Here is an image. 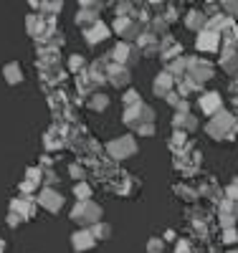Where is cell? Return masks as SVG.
Segmentation results:
<instances>
[{
  "mask_svg": "<svg viewBox=\"0 0 238 253\" xmlns=\"http://www.w3.org/2000/svg\"><path fill=\"white\" fill-rule=\"evenodd\" d=\"M152 23H155L152 28H155L157 33H160V31H165V18H155V20H152Z\"/></svg>",
  "mask_w": 238,
  "mask_h": 253,
  "instance_id": "25",
  "label": "cell"
},
{
  "mask_svg": "<svg viewBox=\"0 0 238 253\" xmlns=\"http://www.w3.org/2000/svg\"><path fill=\"white\" fill-rule=\"evenodd\" d=\"M117 33L127 41H140V23H135V20H129V18H117Z\"/></svg>",
  "mask_w": 238,
  "mask_h": 253,
  "instance_id": "3",
  "label": "cell"
},
{
  "mask_svg": "<svg viewBox=\"0 0 238 253\" xmlns=\"http://www.w3.org/2000/svg\"><path fill=\"white\" fill-rule=\"evenodd\" d=\"M137 46H140L142 51H147V53H157V51L162 48V46L157 43V36H152V33H149V36H147V33H142Z\"/></svg>",
  "mask_w": 238,
  "mask_h": 253,
  "instance_id": "10",
  "label": "cell"
},
{
  "mask_svg": "<svg viewBox=\"0 0 238 253\" xmlns=\"http://www.w3.org/2000/svg\"><path fill=\"white\" fill-rule=\"evenodd\" d=\"M200 48H215V36L213 33H200Z\"/></svg>",
  "mask_w": 238,
  "mask_h": 253,
  "instance_id": "18",
  "label": "cell"
},
{
  "mask_svg": "<svg viewBox=\"0 0 238 253\" xmlns=\"http://www.w3.org/2000/svg\"><path fill=\"white\" fill-rule=\"evenodd\" d=\"M94 246V233L92 230H79V233H74V248L76 251H86Z\"/></svg>",
  "mask_w": 238,
  "mask_h": 253,
  "instance_id": "9",
  "label": "cell"
},
{
  "mask_svg": "<svg viewBox=\"0 0 238 253\" xmlns=\"http://www.w3.org/2000/svg\"><path fill=\"white\" fill-rule=\"evenodd\" d=\"M172 89V74L170 71H162L157 79H155V94L157 96H167Z\"/></svg>",
  "mask_w": 238,
  "mask_h": 253,
  "instance_id": "8",
  "label": "cell"
},
{
  "mask_svg": "<svg viewBox=\"0 0 238 253\" xmlns=\"http://www.w3.org/2000/svg\"><path fill=\"white\" fill-rule=\"evenodd\" d=\"M38 203L43 205V208H48L51 213H56V210H61V205H63V198L56 193V190H41V195H38Z\"/></svg>",
  "mask_w": 238,
  "mask_h": 253,
  "instance_id": "4",
  "label": "cell"
},
{
  "mask_svg": "<svg viewBox=\"0 0 238 253\" xmlns=\"http://www.w3.org/2000/svg\"><path fill=\"white\" fill-rule=\"evenodd\" d=\"M135 56H137V53L132 51V46H129V43H119V46L112 51V58H117L114 63H122V66H127V63L132 61Z\"/></svg>",
  "mask_w": 238,
  "mask_h": 253,
  "instance_id": "7",
  "label": "cell"
},
{
  "mask_svg": "<svg viewBox=\"0 0 238 253\" xmlns=\"http://www.w3.org/2000/svg\"><path fill=\"white\" fill-rule=\"evenodd\" d=\"M0 253H3V243H0Z\"/></svg>",
  "mask_w": 238,
  "mask_h": 253,
  "instance_id": "29",
  "label": "cell"
},
{
  "mask_svg": "<svg viewBox=\"0 0 238 253\" xmlns=\"http://www.w3.org/2000/svg\"><path fill=\"white\" fill-rule=\"evenodd\" d=\"M109 84H114V86H124V84H129V66L109 63Z\"/></svg>",
  "mask_w": 238,
  "mask_h": 253,
  "instance_id": "5",
  "label": "cell"
},
{
  "mask_svg": "<svg viewBox=\"0 0 238 253\" xmlns=\"http://www.w3.org/2000/svg\"><path fill=\"white\" fill-rule=\"evenodd\" d=\"M92 233H94L96 238H109V236H112V228H106L104 223H96V225H92Z\"/></svg>",
  "mask_w": 238,
  "mask_h": 253,
  "instance_id": "16",
  "label": "cell"
},
{
  "mask_svg": "<svg viewBox=\"0 0 238 253\" xmlns=\"http://www.w3.org/2000/svg\"><path fill=\"white\" fill-rule=\"evenodd\" d=\"M175 126L178 129H192V126H195V119H192L190 114H178L175 117Z\"/></svg>",
  "mask_w": 238,
  "mask_h": 253,
  "instance_id": "14",
  "label": "cell"
},
{
  "mask_svg": "<svg viewBox=\"0 0 238 253\" xmlns=\"http://www.w3.org/2000/svg\"><path fill=\"white\" fill-rule=\"evenodd\" d=\"M71 218L76 220V223H86V225H96V220L101 218V208L99 205H94V203H79L76 208H74V213H71Z\"/></svg>",
  "mask_w": 238,
  "mask_h": 253,
  "instance_id": "1",
  "label": "cell"
},
{
  "mask_svg": "<svg viewBox=\"0 0 238 253\" xmlns=\"http://www.w3.org/2000/svg\"><path fill=\"white\" fill-rule=\"evenodd\" d=\"M33 210H36V205H33V200H31V198H18V200H13V203H10V213H18L23 220L33 215Z\"/></svg>",
  "mask_w": 238,
  "mask_h": 253,
  "instance_id": "6",
  "label": "cell"
},
{
  "mask_svg": "<svg viewBox=\"0 0 238 253\" xmlns=\"http://www.w3.org/2000/svg\"><path fill=\"white\" fill-rule=\"evenodd\" d=\"M147 248H149V253H160V251H162V241H157V238H155V241H149Z\"/></svg>",
  "mask_w": 238,
  "mask_h": 253,
  "instance_id": "24",
  "label": "cell"
},
{
  "mask_svg": "<svg viewBox=\"0 0 238 253\" xmlns=\"http://www.w3.org/2000/svg\"><path fill=\"white\" fill-rule=\"evenodd\" d=\"M74 193H76V198H81V203H86V198H89L92 190H89V185H76Z\"/></svg>",
  "mask_w": 238,
  "mask_h": 253,
  "instance_id": "21",
  "label": "cell"
},
{
  "mask_svg": "<svg viewBox=\"0 0 238 253\" xmlns=\"http://www.w3.org/2000/svg\"><path fill=\"white\" fill-rule=\"evenodd\" d=\"M43 10H46V13H58V10H61V3H51V5H43Z\"/></svg>",
  "mask_w": 238,
  "mask_h": 253,
  "instance_id": "26",
  "label": "cell"
},
{
  "mask_svg": "<svg viewBox=\"0 0 238 253\" xmlns=\"http://www.w3.org/2000/svg\"><path fill=\"white\" fill-rule=\"evenodd\" d=\"M135 152H137V144H135L132 137H119V139H114V142L109 144V155L117 157V160L129 157V155H135Z\"/></svg>",
  "mask_w": 238,
  "mask_h": 253,
  "instance_id": "2",
  "label": "cell"
},
{
  "mask_svg": "<svg viewBox=\"0 0 238 253\" xmlns=\"http://www.w3.org/2000/svg\"><path fill=\"white\" fill-rule=\"evenodd\" d=\"M38 180H41V170H36V167H31V170H28V182H33V185H36Z\"/></svg>",
  "mask_w": 238,
  "mask_h": 253,
  "instance_id": "23",
  "label": "cell"
},
{
  "mask_svg": "<svg viewBox=\"0 0 238 253\" xmlns=\"http://www.w3.org/2000/svg\"><path fill=\"white\" fill-rule=\"evenodd\" d=\"M106 104H109V101H106V96H94L92 99V109H96V112H101V109H106Z\"/></svg>",
  "mask_w": 238,
  "mask_h": 253,
  "instance_id": "20",
  "label": "cell"
},
{
  "mask_svg": "<svg viewBox=\"0 0 238 253\" xmlns=\"http://www.w3.org/2000/svg\"><path fill=\"white\" fill-rule=\"evenodd\" d=\"M124 101H127V109H135V107H140V104H142V101H140V94H137L135 89L124 94Z\"/></svg>",
  "mask_w": 238,
  "mask_h": 253,
  "instance_id": "15",
  "label": "cell"
},
{
  "mask_svg": "<svg viewBox=\"0 0 238 253\" xmlns=\"http://www.w3.org/2000/svg\"><path fill=\"white\" fill-rule=\"evenodd\" d=\"M71 71H81V66H84V58L81 56H71Z\"/></svg>",
  "mask_w": 238,
  "mask_h": 253,
  "instance_id": "22",
  "label": "cell"
},
{
  "mask_svg": "<svg viewBox=\"0 0 238 253\" xmlns=\"http://www.w3.org/2000/svg\"><path fill=\"white\" fill-rule=\"evenodd\" d=\"M200 26H203V15L200 13L188 15V28H200Z\"/></svg>",
  "mask_w": 238,
  "mask_h": 253,
  "instance_id": "19",
  "label": "cell"
},
{
  "mask_svg": "<svg viewBox=\"0 0 238 253\" xmlns=\"http://www.w3.org/2000/svg\"><path fill=\"white\" fill-rule=\"evenodd\" d=\"M8 220H10V225H18V223H20V220H23V218H20L18 213H10V218H8Z\"/></svg>",
  "mask_w": 238,
  "mask_h": 253,
  "instance_id": "28",
  "label": "cell"
},
{
  "mask_svg": "<svg viewBox=\"0 0 238 253\" xmlns=\"http://www.w3.org/2000/svg\"><path fill=\"white\" fill-rule=\"evenodd\" d=\"M3 76L8 79V84H20V79H23V74H20V66H18V63H8V66L3 69Z\"/></svg>",
  "mask_w": 238,
  "mask_h": 253,
  "instance_id": "13",
  "label": "cell"
},
{
  "mask_svg": "<svg viewBox=\"0 0 238 253\" xmlns=\"http://www.w3.org/2000/svg\"><path fill=\"white\" fill-rule=\"evenodd\" d=\"M109 36V28H106L104 23H94L89 31H86V38H89V43H96V41H101V38H106Z\"/></svg>",
  "mask_w": 238,
  "mask_h": 253,
  "instance_id": "11",
  "label": "cell"
},
{
  "mask_svg": "<svg viewBox=\"0 0 238 253\" xmlns=\"http://www.w3.org/2000/svg\"><path fill=\"white\" fill-rule=\"evenodd\" d=\"M203 109L205 112H215V109H218V96H215V94L203 96Z\"/></svg>",
  "mask_w": 238,
  "mask_h": 253,
  "instance_id": "17",
  "label": "cell"
},
{
  "mask_svg": "<svg viewBox=\"0 0 238 253\" xmlns=\"http://www.w3.org/2000/svg\"><path fill=\"white\" fill-rule=\"evenodd\" d=\"M71 175H74V177H84V170H81L79 165H74V167H71Z\"/></svg>",
  "mask_w": 238,
  "mask_h": 253,
  "instance_id": "27",
  "label": "cell"
},
{
  "mask_svg": "<svg viewBox=\"0 0 238 253\" xmlns=\"http://www.w3.org/2000/svg\"><path fill=\"white\" fill-rule=\"evenodd\" d=\"M208 74L210 71H208V66H205L203 61H190V76L195 79V81H203Z\"/></svg>",
  "mask_w": 238,
  "mask_h": 253,
  "instance_id": "12",
  "label": "cell"
}]
</instances>
